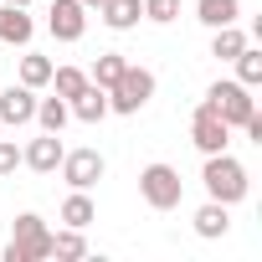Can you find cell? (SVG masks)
Here are the masks:
<instances>
[{"label": "cell", "instance_id": "cell-1", "mask_svg": "<svg viewBox=\"0 0 262 262\" xmlns=\"http://www.w3.org/2000/svg\"><path fill=\"white\" fill-rule=\"evenodd\" d=\"M201 185H206V201H221V206H236V201H247V190H252L247 165H242V160H231L226 149H221V155H206Z\"/></svg>", "mask_w": 262, "mask_h": 262}, {"label": "cell", "instance_id": "cell-2", "mask_svg": "<svg viewBox=\"0 0 262 262\" xmlns=\"http://www.w3.org/2000/svg\"><path fill=\"white\" fill-rule=\"evenodd\" d=\"M206 108H211L226 128H242V123L257 113V98H252V88H242L236 77H221V82L206 88Z\"/></svg>", "mask_w": 262, "mask_h": 262}, {"label": "cell", "instance_id": "cell-3", "mask_svg": "<svg viewBox=\"0 0 262 262\" xmlns=\"http://www.w3.org/2000/svg\"><path fill=\"white\" fill-rule=\"evenodd\" d=\"M139 195H144V206H155V211H175V206H180V195H185V180H180V170H175V165L155 160V165H144V170H139Z\"/></svg>", "mask_w": 262, "mask_h": 262}, {"label": "cell", "instance_id": "cell-4", "mask_svg": "<svg viewBox=\"0 0 262 262\" xmlns=\"http://www.w3.org/2000/svg\"><path fill=\"white\" fill-rule=\"evenodd\" d=\"M149 98H155V72L128 62V67H123V77L108 88V113H123V118H128V113H139Z\"/></svg>", "mask_w": 262, "mask_h": 262}, {"label": "cell", "instance_id": "cell-5", "mask_svg": "<svg viewBox=\"0 0 262 262\" xmlns=\"http://www.w3.org/2000/svg\"><path fill=\"white\" fill-rule=\"evenodd\" d=\"M41 257H52V231H47V221L36 211H21L16 216V236L6 247V262H41Z\"/></svg>", "mask_w": 262, "mask_h": 262}, {"label": "cell", "instance_id": "cell-6", "mask_svg": "<svg viewBox=\"0 0 262 262\" xmlns=\"http://www.w3.org/2000/svg\"><path fill=\"white\" fill-rule=\"evenodd\" d=\"M57 170H62V180H67L72 190H93V185L103 180V170H108V160H103L98 149H67Z\"/></svg>", "mask_w": 262, "mask_h": 262}, {"label": "cell", "instance_id": "cell-7", "mask_svg": "<svg viewBox=\"0 0 262 262\" xmlns=\"http://www.w3.org/2000/svg\"><path fill=\"white\" fill-rule=\"evenodd\" d=\"M190 144H195L201 155H221V149L231 144V128H226V123H221V118H216L206 103L190 113Z\"/></svg>", "mask_w": 262, "mask_h": 262}, {"label": "cell", "instance_id": "cell-8", "mask_svg": "<svg viewBox=\"0 0 262 262\" xmlns=\"http://www.w3.org/2000/svg\"><path fill=\"white\" fill-rule=\"evenodd\" d=\"M47 31H52L57 41H82V31H88V6H82V0H52Z\"/></svg>", "mask_w": 262, "mask_h": 262}, {"label": "cell", "instance_id": "cell-9", "mask_svg": "<svg viewBox=\"0 0 262 262\" xmlns=\"http://www.w3.org/2000/svg\"><path fill=\"white\" fill-rule=\"evenodd\" d=\"M62 134H47V128H41V134L21 149V165L26 170H36V175H57V165H62Z\"/></svg>", "mask_w": 262, "mask_h": 262}, {"label": "cell", "instance_id": "cell-10", "mask_svg": "<svg viewBox=\"0 0 262 262\" xmlns=\"http://www.w3.org/2000/svg\"><path fill=\"white\" fill-rule=\"evenodd\" d=\"M36 118V93L26 82H11L6 93H0V123H11V128H26Z\"/></svg>", "mask_w": 262, "mask_h": 262}, {"label": "cell", "instance_id": "cell-11", "mask_svg": "<svg viewBox=\"0 0 262 262\" xmlns=\"http://www.w3.org/2000/svg\"><path fill=\"white\" fill-rule=\"evenodd\" d=\"M36 21L26 16V6H0V47H31Z\"/></svg>", "mask_w": 262, "mask_h": 262}, {"label": "cell", "instance_id": "cell-12", "mask_svg": "<svg viewBox=\"0 0 262 262\" xmlns=\"http://www.w3.org/2000/svg\"><path fill=\"white\" fill-rule=\"evenodd\" d=\"M98 16H103L108 31H134V26L144 21V0H103Z\"/></svg>", "mask_w": 262, "mask_h": 262}, {"label": "cell", "instance_id": "cell-13", "mask_svg": "<svg viewBox=\"0 0 262 262\" xmlns=\"http://www.w3.org/2000/svg\"><path fill=\"white\" fill-rule=\"evenodd\" d=\"M67 108H72L77 123H103V118H108V93H103L98 82H88L77 98H67Z\"/></svg>", "mask_w": 262, "mask_h": 262}, {"label": "cell", "instance_id": "cell-14", "mask_svg": "<svg viewBox=\"0 0 262 262\" xmlns=\"http://www.w3.org/2000/svg\"><path fill=\"white\" fill-rule=\"evenodd\" d=\"M195 236H206V242H216V236H226L231 231V206H221V201H206L195 216Z\"/></svg>", "mask_w": 262, "mask_h": 262}, {"label": "cell", "instance_id": "cell-15", "mask_svg": "<svg viewBox=\"0 0 262 262\" xmlns=\"http://www.w3.org/2000/svg\"><path fill=\"white\" fill-rule=\"evenodd\" d=\"M67 118H72V108H67V98H36V128H47V134H62V128H67Z\"/></svg>", "mask_w": 262, "mask_h": 262}, {"label": "cell", "instance_id": "cell-16", "mask_svg": "<svg viewBox=\"0 0 262 262\" xmlns=\"http://www.w3.org/2000/svg\"><path fill=\"white\" fill-rule=\"evenodd\" d=\"M98 221V206H93V195L88 190H72L67 201H62V226H77V231H88Z\"/></svg>", "mask_w": 262, "mask_h": 262}, {"label": "cell", "instance_id": "cell-17", "mask_svg": "<svg viewBox=\"0 0 262 262\" xmlns=\"http://www.w3.org/2000/svg\"><path fill=\"white\" fill-rule=\"evenodd\" d=\"M236 16H242V0H195V21L211 26V31L216 26H231Z\"/></svg>", "mask_w": 262, "mask_h": 262}, {"label": "cell", "instance_id": "cell-18", "mask_svg": "<svg viewBox=\"0 0 262 262\" xmlns=\"http://www.w3.org/2000/svg\"><path fill=\"white\" fill-rule=\"evenodd\" d=\"M242 47H247V31H242L236 21H231V26H216V36H211V57H216V62H231Z\"/></svg>", "mask_w": 262, "mask_h": 262}, {"label": "cell", "instance_id": "cell-19", "mask_svg": "<svg viewBox=\"0 0 262 262\" xmlns=\"http://www.w3.org/2000/svg\"><path fill=\"white\" fill-rule=\"evenodd\" d=\"M52 67H57L52 57H41V52H26V57H21V82H26L31 93H41V88L52 82Z\"/></svg>", "mask_w": 262, "mask_h": 262}, {"label": "cell", "instance_id": "cell-20", "mask_svg": "<svg viewBox=\"0 0 262 262\" xmlns=\"http://www.w3.org/2000/svg\"><path fill=\"white\" fill-rule=\"evenodd\" d=\"M123 67H128V57H123V52H103V57L93 62V72H88V82H98V88L108 93V88H113V82L123 77Z\"/></svg>", "mask_w": 262, "mask_h": 262}, {"label": "cell", "instance_id": "cell-21", "mask_svg": "<svg viewBox=\"0 0 262 262\" xmlns=\"http://www.w3.org/2000/svg\"><path fill=\"white\" fill-rule=\"evenodd\" d=\"M52 257H62V262H77V257H88V242H82V231H77V226H62V231H52Z\"/></svg>", "mask_w": 262, "mask_h": 262}, {"label": "cell", "instance_id": "cell-22", "mask_svg": "<svg viewBox=\"0 0 262 262\" xmlns=\"http://www.w3.org/2000/svg\"><path fill=\"white\" fill-rule=\"evenodd\" d=\"M231 62H236V82H242V88H257V82H262V52H257L252 41H247Z\"/></svg>", "mask_w": 262, "mask_h": 262}, {"label": "cell", "instance_id": "cell-23", "mask_svg": "<svg viewBox=\"0 0 262 262\" xmlns=\"http://www.w3.org/2000/svg\"><path fill=\"white\" fill-rule=\"evenodd\" d=\"M47 88H57V98H77L88 88V72L82 67H52V82Z\"/></svg>", "mask_w": 262, "mask_h": 262}, {"label": "cell", "instance_id": "cell-24", "mask_svg": "<svg viewBox=\"0 0 262 262\" xmlns=\"http://www.w3.org/2000/svg\"><path fill=\"white\" fill-rule=\"evenodd\" d=\"M144 21H155V26L180 21V0H144Z\"/></svg>", "mask_w": 262, "mask_h": 262}, {"label": "cell", "instance_id": "cell-25", "mask_svg": "<svg viewBox=\"0 0 262 262\" xmlns=\"http://www.w3.org/2000/svg\"><path fill=\"white\" fill-rule=\"evenodd\" d=\"M16 165H21V149L11 139H0V175H16Z\"/></svg>", "mask_w": 262, "mask_h": 262}, {"label": "cell", "instance_id": "cell-26", "mask_svg": "<svg viewBox=\"0 0 262 262\" xmlns=\"http://www.w3.org/2000/svg\"><path fill=\"white\" fill-rule=\"evenodd\" d=\"M0 6H26V11H31V0H0Z\"/></svg>", "mask_w": 262, "mask_h": 262}, {"label": "cell", "instance_id": "cell-27", "mask_svg": "<svg viewBox=\"0 0 262 262\" xmlns=\"http://www.w3.org/2000/svg\"><path fill=\"white\" fill-rule=\"evenodd\" d=\"M82 6H88V11H98V6H103V0H82Z\"/></svg>", "mask_w": 262, "mask_h": 262}]
</instances>
